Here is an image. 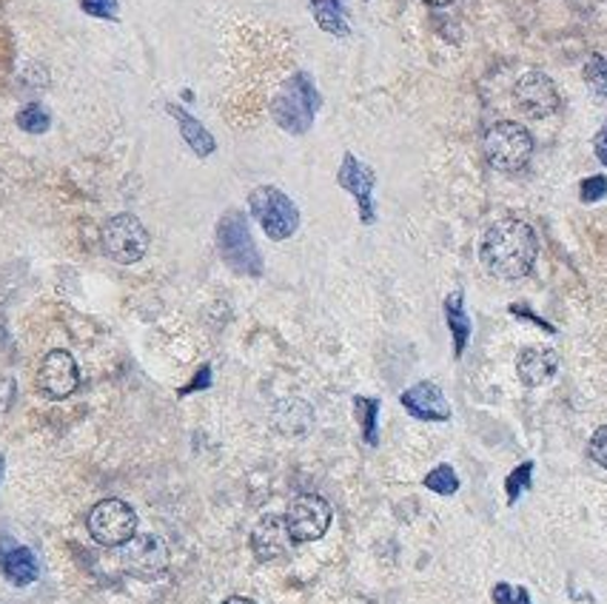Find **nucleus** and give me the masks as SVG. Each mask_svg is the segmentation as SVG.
<instances>
[{"label": "nucleus", "mask_w": 607, "mask_h": 604, "mask_svg": "<svg viewBox=\"0 0 607 604\" xmlns=\"http://www.w3.org/2000/svg\"><path fill=\"white\" fill-rule=\"evenodd\" d=\"M536 254H539V240L536 232L525 220L505 217L497 220L482 237L479 246V260L493 277L499 280H520L534 269Z\"/></svg>", "instance_id": "f257e3e1"}, {"label": "nucleus", "mask_w": 607, "mask_h": 604, "mask_svg": "<svg viewBox=\"0 0 607 604\" xmlns=\"http://www.w3.org/2000/svg\"><path fill=\"white\" fill-rule=\"evenodd\" d=\"M317 109L319 92L305 72L291 74L289 81L277 88V97L271 100V115H275L277 126L289 134H305L312 129Z\"/></svg>", "instance_id": "f03ea898"}, {"label": "nucleus", "mask_w": 607, "mask_h": 604, "mask_svg": "<svg viewBox=\"0 0 607 604\" xmlns=\"http://www.w3.org/2000/svg\"><path fill=\"white\" fill-rule=\"evenodd\" d=\"M218 248L225 265L237 274H246V277H260L262 274V257L254 246L248 217L240 209H232L220 217Z\"/></svg>", "instance_id": "7ed1b4c3"}, {"label": "nucleus", "mask_w": 607, "mask_h": 604, "mask_svg": "<svg viewBox=\"0 0 607 604\" xmlns=\"http://www.w3.org/2000/svg\"><path fill=\"white\" fill-rule=\"evenodd\" d=\"M485 157L497 171H520L528 166L530 154H534V138L525 126L514 123V120H502V123L491 126L485 134Z\"/></svg>", "instance_id": "20e7f679"}, {"label": "nucleus", "mask_w": 607, "mask_h": 604, "mask_svg": "<svg viewBox=\"0 0 607 604\" xmlns=\"http://www.w3.org/2000/svg\"><path fill=\"white\" fill-rule=\"evenodd\" d=\"M248 205H252L254 220L260 223L262 232L271 240H289L291 234L300 228V209L291 203V197L285 191L275 189V186H257L248 194Z\"/></svg>", "instance_id": "39448f33"}, {"label": "nucleus", "mask_w": 607, "mask_h": 604, "mask_svg": "<svg viewBox=\"0 0 607 604\" xmlns=\"http://www.w3.org/2000/svg\"><path fill=\"white\" fill-rule=\"evenodd\" d=\"M149 232L140 223L135 214H115L103 223L101 228V246L106 251V257L115 262H131L143 260L145 251H149Z\"/></svg>", "instance_id": "423d86ee"}, {"label": "nucleus", "mask_w": 607, "mask_h": 604, "mask_svg": "<svg viewBox=\"0 0 607 604\" xmlns=\"http://www.w3.org/2000/svg\"><path fill=\"white\" fill-rule=\"evenodd\" d=\"M89 533L103 547H124L138 531V513L124 499H103L89 513Z\"/></svg>", "instance_id": "0eeeda50"}, {"label": "nucleus", "mask_w": 607, "mask_h": 604, "mask_svg": "<svg viewBox=\"0 0 607 604\" xmlns=\"http://www.w3.org/2000/svg\"><path fill=\"white\" fill-rule=\"evenodd\" d=\"M285 524L294 542H317L331 524V505L317 494H300L285 510Z\"/></svg>", "instance_id": "6e6552de"}, {"label": "nucleus", "mask_w": 607, "mask_h": 604, "mask_svg": "<svg viewBox=\"0 0 607 604\" xmlns=\"http://www.w3.org/2000/svg\"><path fill=\"white\" fill-rule=\"evenodd\" d=\"M124 568L138 579H157L168 568V545L154 533L131 536L124 545Z\"/></svg>", "instance_id": "1a4fd4ad"}, {"label": "nucleus", "mask_w": 607, "mask_h": 604, "mask_svg": "<svg viewBox=\"0 0 607 604\" xmlns=\"http://www.w3.org/2000/svg\"><path fill=\"white\" fill-rule=\"evenodd\" d=\"M80 386V368L69 351H49L37 368V388L49 400H66Z\"/></svg>", "instance_id": "9d476101"}, {"label": "nucleus", "mask_w": 607, "mask_h": 604, "mask_svg": "<svg viewBox=\"0 0 607 604\" xmlns=\"http://www.w3.org/2000/svg\"><path fill=\"white\" fill-rule=\"evenodd\" d=\"M514 97H516V106H520L528 117H534V120L550 117L559 109L557 83L550 81L548 74L542 72H528L525 78H520Z\"/></svg>", "instance_id": "9b49d317"}, {"label": "nucleus", "mask_w": 607, "mask_h": 604, "mask_svg": "<svg viewBox=\"0 0 607 604\" xmlns=\"http://www.w3.org/2000/svg\"><path fill=\"white\" fill-rule=\"evenodd\" d=\"M337 182H340L342 189L354 194L357 205H360V220L365 223V226H371V223L376 220V212H374L376 175L374 171H371L365 163L357 161L354 154H346V157H342L340 171H337Z\"/></svg>", "instance_id": "f8f14e48"}, {"label": "nucleus", "mask_w": 607, "mask_h": 604, "mask_svg": "<svg viewBox=\"0 0 607 604\" xmlns=\"http://www.w3.org/2000/svg\"><path fill=\"white\" fill-rule=\"evenodd\" d=\"M399 402H402V408L408 414L417 416V419H425V423H445V419H451L448 400H445V393L434 382H417L408 391H402Z\"/></svg>", "instance_id": "ddd939ff"}, {"label": "nucleus", "mask_w": 607, "mask_h": 604, "mask_svg": "<svg viewBox=\"0 0 607 604\" xmlns=\"http://www.w3.org/2000/svg\"><path fill=\"white\" fill-rule=\"evenodd\" d=\"M291 533L289 524H285V517H262L260 522L254 524L252 533V547L254 556L260 561H275L282 559V556L291 550Z\"/></svg>", "instance_id": "4468645a"}, {"label": "nucleus", "mask_w": 607, "mask_h": 604, "mask_svg": "<svg viewBox=\"0 0 607 604\" xmlns=\"http://www.w3.org/2000/svg\"><path fill=\"white\" fill-rule=\"evenodd\" d=\"M559 371V354L553 348H525L516 359V374L528 388L545 386Z\"/></svg>", "instance_id": "2eb2a0df"}, {"label": "nucleus", "mask_w": 607, "mask_h": 604, "mask_svg": "<svg viewBox=\"0 0 607 604\" xmlns=\"http://www.w3.org/2000/svg\"><path fill=\"white\" fill-rule=\"evenodd\" d=\"M0 570H3L9 582L17 584V588H26V584H32L37 579L40 565H37L35 554H32L30 547L9 545L7 554L0 556Z\"/></svg>", "instance_id": "dca6fc26"}, {"label": "nucleus", "mask_w": 607, "mask_h": 604, "mask_svg": "<svg viewBox=\"0 0 607 604\" xmlns=\"http://www.w3.org/2000/svg\"><path fill=\"white\" fill-rule=\"evenodd\" d=\"M168 115L180 123V134L183 140L188 143V149L197 154V157H209V154H214V149H218V143H214V138L209 134V129L197 120V117L188 115L186 109H180V106H174V103H168Z\"/></svg>", "instance_id": "f3484780"}, {"label": "nucleus", "mask_w": 607, "mask_h": 604, "mask_svg": "<svg viewBox=\"0 0 607 604\" xmlns=\"http://www.w3.org/2000/svg\"><path fill=\"white\" fill-rule=\"evenodd\" d=\"M445 320H448L451 334H454V354L456 357H463L465 345H468L470 340V317L465 313L463 292H454L445 299Z\"/></svg>", "instance_id": "a211bd4d"}, {"label": "nucleus", "mask_w": 607, "mask_h": 604, "mask_svg": "<svg viewBox=\"0 0 607 604\" xmlns=\"http://www.w3.org/2000/svg\"><path fill=\"white\" fill-rule=\"evenodd\" d=\"M312 12L319 29L328 32V35H337V37L351 35L340 0H312Z\"/></svg>", "instance_id": "6ab92c4d"}, {"label": "nucleus", "mask_w": 607, "mask_h": 604, "mask_svg": "<svg viewBox=\"0 0 607 604\" xmlns=\"http://www.w3.org/2000/svg\"><path fill=\"white\" fill-rule=\"evenodd\" d=\"M354 408H357V419H360V425H362V437H365V442L369 445L380 442V437H376V414H380V400L357 396Z\"/></svg>", "instance_id": "aec40b11"}, {"label": "nucleus", "mask_w": 607, "mask_h": 604, "mask_svg": "<svg viewBox=\"0 0 607 604\" xmlns=\"http://www.w3.org/2000/svg\"><path fill=\"white\" fill-rule=\"evenodd\" d=\"M51 117L44 106H37V103H30V106H23L17 111V129H23L26 134H44L49 129Z\"/></svg>", "instance_id": "412c9836"}, {"label": "nucleus", "mask_w": 607, "mask_h": 604, "mask_svg": "<svg viewBox=\"0 0 607 604\" xmlns=\"http://www.w3.org/2000/svg\"><path fill=\"white\" fill-rule=\"evenodd\" d=\"M425 488L440 496H451L459 490V476H456V471L451 465H436L434 471L425 476Z\"/></svg>", "instance_id": "4be33fe9"}, {"label": "nucleus", "mask_w": 607, "mask_h": 604, "mask_svg": "<svg viewBox=\"0 0 607 604\" xmlns=\"http://www.w3.org/2000/svg\"><path fill=\"white\" fill-rule=\"evenodd\" d=\"M585 81L593 88L596 97H607V58L602 55H591L585 66Z\"/></svg>", "instance_id": "5701e85b"}, {"label": "nucleus", "mask_w": 607, "mask_h": 604, "mask_svg": "<svg viewBox=\"0 0 607 604\" xmlns=\"http://www.w3.org/2000/svg\"><path fill=\"white\" fill-rule=\"evenodd\" d=\"M530 476H534V462H522L514 474L507 476L505 479L507 502H516V499H520V496L530 488Z\"/></svg>", "instance_id": "b1692460"}, {"label": "nucleus", "mask_w": 607, "mask_h": 604, "mask_svg": "<svg viewBox=\"0 0 607 604\" xmlns=\"http://www.w3.org/2000/svg\"><path fill=\"white\" fill-rule=\"evenodd\" d=\"M83 12L101 21H117L120 17V3L117 0H80Z\"/></svg>", "instance_id": "393cba45"}, {"label": "nucleus", "mask_w": 607, "mask_h": 604, "mask_svg": "<svg viewBox=\"0 0 607 604\" xmlns=\"http://www.w3.org/2000/svg\"><path fill=\"white\" fill-rule=\"evenodd\" d=\"M493 602L497 604H534L528 596V590L514 588V584H505V582H499L497 588H493Z\"/></svg>", "instance_id": "a878e982"}, {"label": "nucleus", "mask_w": 607, "mask_h": 604, "mask_svg": "<svg viewBox=\"0 0 607 604\" xmlns=\"http://www.w3.org/2000/svg\"><path fill=\"white\" fill-rule=\"evenodd\" d=\"M587 453H591L593 462H599L602 467H607V425L593 434L591 445H587Z\"/></svg>", "instance_id": "bb28decb"}, {"label": "nucleus", "mask_w": 607, "mask_h": 604, "mask_svg": "<svg viewBox=\"0 0 607 604\" xmlns=\"http://www.w3.org/2000/svg\"><path fill=\"white\" fill-rule=\"evenodd\" d=\"M605 194H607V180L602 175L582 182V200H585V203H596V200H602Z\"/></svg>", "instance_id": "cd10ccee"}, {"label": "nucleus", "mask_w": 607, "mask_h": 604, "mask_svg": "<svg viewBox=\"0 0 607 604\" xmlns=\"http://www.w3.org/2000/svg\"><path fill=\"white\" fill-rule=\"evenodd\" d=\"M211 382V371L209 368H200V374H197V379L195 382H191V386H186L183 388L180 393H191V391H200V388H206Z\"/></svg>", "instance_id": "c85d7f7f"}, {"label": "nucleus", "mask_w": 607, "mask_h": 604, "mask_svg": "<svg viewBox=\"0 0 607 604\" xmlns=\"http://www.w3.org/2000/svg\"><path fill=\"white\" fill-rule=\"evenodd\" d=\"M596 154H599V161L607 166V123L599 131V138H596Z\"/></svg>", "instance_id": "c756f323"}, {"label": "nucleus", "mask_w": 607, "mask_h": 604, "mask_svg": "<svg viewBox=\"0 0 607 604\" xmlns=\"http://www.w3.org/2000/svg\"><path fill=\"white\" fill-rule=\"evenodd\" d=\"M223 604H254L252 599H243V596H232V599H225Z\"/></svg>", "instance_id": "7c9ffc66"}, {"label": "nucleus", "mask_w": 607, "mask_h": 604, "mask_svg": "<svg viewBox=\"0 0 607 604\" xmlns=\"http://www.w3.org/2000/svg\"><path fill=\"white\" fill-rule=\"evenodd\" d=\"M428 7H448V3H454V0H425Z\"/></svg>", "instance_id": "2f4dec72"}, {"label": "nucleus", "mask_w": 607, "mask_h": 604, "mask_svg": "<svg viewBox=\"0 0 607 604\" xmlns=\"http://www.w3.org/2000/svg\"><path fill=\"white\" fill-rule=\"evenodd\" d=\"M0 479H3V457H0Z\"/></svg>", "instance_id": "473e14b6"}]
</instances>
